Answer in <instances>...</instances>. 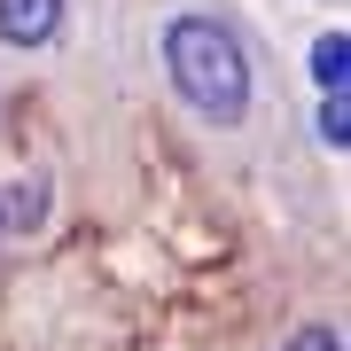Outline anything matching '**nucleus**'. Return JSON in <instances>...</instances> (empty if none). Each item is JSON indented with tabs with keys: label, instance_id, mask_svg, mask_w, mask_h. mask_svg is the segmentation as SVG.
Returning <instances> with one entry per match:
<instances>
[{
	"label": "nucleus",
	"instance_id": "obj_1",
	"mask_svg": "<svg viewBox=\"0 0 351 351\" xmlns=\"http://www.w3.org/2000/svg\"><path fill=\"white\" fill-rule=\"evenodd\" d=\"M164 78H172V94L188 101L203 125L234 133L242 117H250V55H242V39L219 24V16H172L164 24Z\"/></svg>",
	"mask_w": 351,
	"mask_h": 351
},
{
	"label": "nucleus",
	"instance_id": "obj_2",
	"mask_svg": "<svg viewBox=\"0 0 351 351\" xmlns=\"http://www.w3.org/2000/svg\"><path fill=\"white\" fill-rule=\"evenodd\" d=\"M63 32V0H0V39L8 47H47Z\"/></svg>",
	"mask_w": 351,
	"mask_h": 351
},
{
	"label": "nucleus",
	"instance_id": "obj_5",
	"mask_svg": "<svg viewBox=\"0 0 351 351\" xmlns=\"http://www.w3.org/2000/svg\"><path fill=\"white\" fill-rule=\"evenodd\" d=\"M343 117H351L343 94H328V101H320V141H328V149H343Z\"/></svg>",
	"mask_w": 351,
	"mask_h": 351
},
{
	"label": "nucleus",
	"instance_id": "obj_3",
	"mask_svg": "<svg viewBox=\"0 0 351 351\" xmlns=\"http://www.w3.org/2000/svg\"><path fill=\"white\" fill-rule=\"evenodd\" d=\"M313 86L320 94H343L351 86V32H320L313 39Z\"/></svg>",
	"mask_w": 351,
	"mask_h": 351
},
{
	"label": "nucleus",
	"instance_id": "obj_4",
	"mask_svg": "<svg viewBox=\"0 0 351 351\" xmlns=\"http://www.w3.org/2000/svg\"><path fill=\"white\" fill-rule=\"evenodd\" d=\"M281 351H343V336H336V328H320V320H313V328H297V336H289Z\"/></svg>",
	"mask_w": 351,
	"mask_h": 351
}]
</instances>
